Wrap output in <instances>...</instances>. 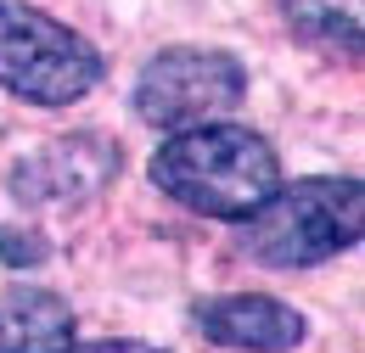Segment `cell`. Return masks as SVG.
Instances as JSON below:
<instances>
[{"label": "cell", "instance_id": "obj_1", "mask_svg": "<svg viewBox=\"0 0 365 353\" xmlns=\"http://www.w3.org/2000/svg\"><path fill=\"white\" fill-rule=\"evenodd\" d=\"M152 185L208 219H247L281 185V157L247 124H197L169 135L152 157Z\"/></svg>", "mask_w": 365, "mask_h": 353}, {"label": "cell", "instance_id": "obj_2", "mask_svg": "<svg viewBox=\"0 0 365 353\" xmlns=\"http://www.w3.org/2000/svg\"><path fill=\"white\" fill-rule=\"evenodd\" d=\"M365 230V191L349 174H315L298 185H275L264 208L242 219V247L264 269H315L349 253Z\"/></svg>", "mask_w": 365, "mask_h": 353}, {"label": "cell", "instance_id": "obj_3", "mask_svg": "<svg viewBox=\"0 0 365 353\" xmlns=\"http://www.w3.org/2000/svg\"><path fill=\"white\" fill-rule=\"evenodd\" d=\"M101 85V51L29 0H0V90L29 107H68Z\"/></svg>", "mask_w": 365, "mask_h": 353}, {"label": "cell", "instance_id": "obj_4", "mask_svg": "<svg viewBox=\"0 0 365 353\" xmlns=\"http://www.w3.org/2000/svg\"><path fill=\"white\" fill-rule=\"evenodd\" d=\"M247 95V68L230 51H202V45H175L158 51L135 79V112L163 135L197 130L225 118Z\"/></svg>", "mask_w": 365, "mask_h": 353}, {"label": "cell", "instance_id": "obj_5", "mask_svg": "<svg viewBox=\"0 0 365 353\" xmlns=\"http://www.w3.org/2000/svg\"><path fill=\"white\" fill-rule=\"evenodd\" d=\"M118 163H124V152L101 130L51 135L11 163V196L34 202V208H73V202H91L96 191H107Z\"/></svg>", "mask_w": 365, "mask_h": 353}, {"label": "cell", "instance_id": "obj_6", "mask_svg": "<svg viewBox=\"0 0 365 353\" xmlns=\"http://www.w3.org/2000/svg\"><path fill=\"white\" fill-rule=\"evenodd\" d=\"M197 331L220 348H247V353H287L304 342V314L281 297L264 292H230V297H208L191 309Z\"/></svg>", "mask_w": 365, "mask_h": 353}, {"label": "cell", "instance_id": "obj_7", "mask_svg": "<svg viewBox=\"0 0 365 353\" xmlns=\"http://www.w3.org/2000/svg\"><path fill=\"white\" fill-rule=\"evenodd\" d=\"M73 348V309L56 292L0 297V353H62Z\"/></svg>", "mask_w": 365, "mask_h": 353}, {"label": "cell", "instance_id": "obj_8", "mask_svg": "<svg viewBox=\"0 0 365 353\" xmlns=\"http://www.w3.org/2000/svg\"><path fill=\"white\" fill-rule=\"evenodd\" d=\"M287 23L315 45H343L360 51V23H365V0H281Z\"/></svg>", "mask_w": 365, "mask_h": 353}, {"label": "cell", "instance_id": "obj_9", "mask_svg": "<svg viewBox=\"0 0 365 353\" xmlns=\"http://www.w3.org/2000/svg\"><path fill=\"white\" fill-rule=\"evenodd\" d=\"M46 253H51L46 236L0 224V264H6V269H34V264H46Z\"/></svg>", "mask_w": 365, "mask_h": 353}, {"label": "cell", "instance_id": "obj_10", "mask_svg": "<svg viewBox=\"0 0 365 353\" xmlns=\"http://www.w3.org/2000/svg\"><path fill=\"white\" fill-rule=\"evenodd\" d=\"M62 353H169V348H152V342H130V337H118V342H91V348H62Z\"/></svg>", "mask_w": 365, "mask_h": 353}]
</instances>
